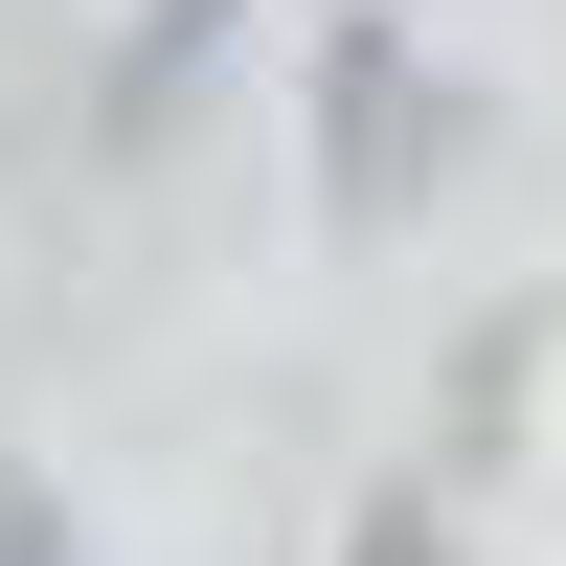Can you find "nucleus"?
<instances>
[{"mask_svg": "<svg viewBox=\"0 0 566 566\" xmlns=\"http://www.w3.org/2000/svg\"><path fill=\"white\" fill-rule=\"evenodd\" d=\"M0 566H69V522H45V476H0Z\"/></svg>", "mask_w": 566, "mask_h": 566, "instance_id": "obj_1", "label": "nucleus"}, {"mask_svg": "<svg viewBox=\"0 0 566 566\" xmlns=\"http://www.w3.org/2000/svg\"><path fill=\"white\" fill-rule=\"evenodd\" d=\"M363 566H431V522H363Z\"/></svg>", "mask_w": 566, "mask_h": 566, "instance_id": "obj_2", "label": "nucleus"}]
</instances>
